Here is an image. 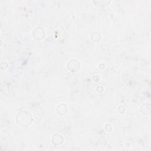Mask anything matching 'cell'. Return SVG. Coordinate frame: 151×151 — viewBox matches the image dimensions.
I'll return each mask as SVG.
<instances>
[{
    "label": "cell",
    "mask_w": 151,
    "mask_h": 151,
    "mask_svg": "<svg viewBox=\"0 0 151 151\" xmlns=\"http://www.w3.org/2000/svg\"><path fill=\"white\" fill-rule=\"evenodd\" d=\"M56 136H57V138L54 136H53V143H54L57 140V141H58L60 145L61 144L63 143V139L62 136L59 135V134H56Z\"/></svg>",
    "instance_id": "7a4b0ae2"
},
{
    "label": "cell",
    "mask_w": 151,
    "mask_h": 151,
    "mask_svg": "<svg viewBox=\"0 0 151 151\" xmlns=\"http://www.w3.org/2000/svg\"><path fill=\"white\" fill-rule=\"evenodd\" d=\"M15 120L18 126L21 127H27L32 124L33 117L29 112L21 111L17 114Z\"/></svg>",
    "instance_id": "6da1fadb"
}]
</instances>
